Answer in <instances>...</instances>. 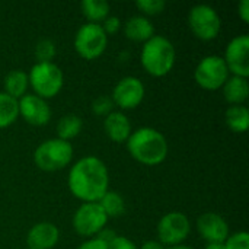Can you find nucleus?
Masks as SVG:
<instances>
[{
	"mask_svg": "<svg viewBox=\"0 0 249 249\" xmlns=\"http://www.w3.org/2000/svg\"><path fill=\"white\" fill-rule=\"evenodd\" d=\"M4 93L15 98L16 101L26 95V89L29 86L28 73L23 70H10L4 77Z\"/></svg>",
	"mask_w": 249,
	"mask_h": 249,
	"instance_id": "19",
	"label": "nucleus"
},
{
	"mask_svg": "<svg viewBox=\"0 0 249 249\" xmlns=\"http://www.w3.org/2000/svg\"><path fill=\"white\" fill-rule=\"evenodd\" d=\"M29 85L36 96L42 99L54 98L60 93L64 83L61 69L55 63H36L28 74Z\"/></svg>",
	"mask_w": 249,
	"mask_h": 249,
	"instance_id": "5",
	"label": "nucleus"
},
{
	"mask_svg": "<svg viewBox=\"0 0 249 249\" xmlns=\"http://www.w3.org/2000/svg\"><path fill=\"white\" fill-rule=\"evenodd\" d=\"M19 117L18 101L4 92H0V128L12 125Z\"/></svg>",
	"mask_w": 249,
	"mask_h": 249,
	"instance_id": "23",
	"label": "nucleus"
},
{
	"mask_svg": "<svg viewBox=\"0 0 249 249\" xmlns=\"http://www.w3.org/2000/svg\"><path fill=\"white\" fill-rule=\"evenodd\" d=\"M136 6L139 7L140 12H143L144 15L149 16H155L163 12L166 3L163 0H139L136 3Z\"/></svg>",
	"mask_w": 249,
	"mask_h": 249,
	"instance_id": "27",
	"label": "nucleus"
},
{
	"mask_svg": "<svg viewBox=\"0 0 249 249\" xmlns=\"http://www.w3.org/2000/svg\"><path fill=\"white\" fill-rule=\"evenodd\" d=\"M139 249H165L159 241H146Z\"/></svg>",
	"mask_w": 249,
	"mask_h": 249,
	"instance_id": "34",
	"label": "nucleus"
},
{
	"mask_svg": "<svg viewBox=\"0 0 249 249\" xmlns=\"http://www.w3.org/2000/svg\"><path fill=\"white\" fill-rule=\"evenodd\" d=\"M204 249H225V242H213V244H207Z\"/></svg>",
	"mask_w": 249,
	"mask_h": 249,
	"instance_id": "35",
	"label": "nucleus"
},
{
	"mask_svg": "<svg viewBox=\"0 0 249 249\" xmlns=\"http://www.w3.org/2000/svg\"><path fill=\"white\" fill-rule=\"evenodd\" d=\"M77 249H108V245L98 238H92V239L83 242Z\"/></svg>",
	"mask_w": 249,
	"mask_h": 249,
	"instance_id": "31",
	"label": "nucleus"
},
{
	"mask_svg": "<svg viewBox=\"0 0 249 249\" xmlns=\"http://www.w3.org/2000/svg\"><path fill=\"white\" fill-rule=\"evenodd\" d=\"M82 127H83V123L80 117L74 114H67L63 118H60L57 123V134H58L57 139L69 142L74 139L76 136H79V133L82 131Z\"/></svg>",
	"mask_w": 249,
	"mask_h": 249,
	"instance_id": "22",
	"label": "nucleus"
},
{
	"mask_svg": "<svg viewBox=\"0 0 249 249\" xmlns=\"http://www.w3.org/2000/svg\"><path fill=\"white\" fill-rule=\"evenodd\" d=\"M249 36L248 35H239L235 36L226 47L225 51V63L228 66L229 73H233V76L239 77H248L249 76Z\"/></svg>",
	"mask_w": 249,
	"mask_h": 249,
	"instance_id": "12",
	"label": "nucleus"
},
{
	"mask_svg": "<svg viewBox=\"0 0 249 249\" xmlns=\"http://www.w3.org/2000/svg\"><path fill=\"white\" fill-rule=\"evenodd\" d=\"M168 249H193L191 247H187V245H175V247H169Z\"/></svg>",
	"mask_w": 249,
	"mask_h": 249,
	"instance_id": "36",
	"label": "nucleus"
},
{
	"mask_svg": "<svg viewBox=\"0 0 249 249\" xmlns=\"http://www.w3.org/2000/svg\"><path fill=\"white\" fill-rule=\"evenodd\" d=\"M125 143L131 158L146 166L160 165L168 156V140L152 127H142L133 131Z\"/></svg>",
	"mask_w": 249,
	"mask_h": 249,
	"instance_id": "2",
	"label": "nucleus"
},
{
	"mask_svg": "<svg viewBox=\"0 0 249 249\" xmlns=\"http://www.w3.org/2000/svg\"><path fill=\"white\" fill-rule=\"evenodd\" d=\"M80 9L89 23H99L109 16L111 7L105 0H83L80 3Z\"/></svg>",
	"mask_w": 249,
	"mask_h": 249,
	"instance_id": "21",
	"label": "nucleus"
},
{
	"mask_svg": "<svg viewBox=\"0 0 249 249\" xmlns=\"http://www.w3.org/2000/svg\"><path fill=\"white\" fill-rule=\"evenodd\" d=\"M225 249H249V235L244 231L229 235L225 241Z\"/></svg>",
	"mask_w": 249,
	"mask_h": 249,
	"instance_id": "28",
	"label": "nucleus"
},
{
	"mask_svg": "<svg viewBox=\"0 0 249 249\" xmlns=\"http://www.w3.org/2000/svg\"><path fill=\"white\" fill-rule=\"evenodd\" d=\"M19 107V115L25 120V123L41 127L45 125L51 118V109L45 99L36 96V95H25L18 101Z\"/></svg>",
	"mask_w": 249,
	"mask_h": 249,
	"instance_id": "13",
	"label": "nucleus"
},
{
	"mask_svg": "<svg viewBox=\"0 0 249 249\" xmlns=\"http://www.w3.org/2000/svg\"><path fill=\"white\" fill-rule=\"evenodd\" d=\"M175 57L177 53L174 44L162 35H153L149 41L144 42L140 61L150 76L162 77L172 70Z\"/></svg>",
	"mask_w": 249,
	"mask_h": 249,
	"instance_id": "3",
	"label": "nucleus"
},
{
	"mask_svg": "<svg viewBox=\"0 0 249 249\" xmlns=\"http://www.w3.org/2000/svg\"><path fill=\"white\" fill-rule=\"evenodd\" d=\"M104 130L109 140L114 143H124L131 136V124L130 120L123 112H111L105 117L104 121Z\"/></svg>",
	"mask_w": 249,
	"mask_h": 249,
	"instance_id": "16",
	"label": "nucleus"
},
{
	"mask_svg": "<svg viewBox=\"0 0 249 249\" xmlns=\"http://www.w3.org/2000/svg\"><path fill=\"white\" fill-rule=\"evenodd\" d=\"M108 216L99 203H83L73 216L74 231L85 238H93L105 229Z\"/></svg>",
	"mask_w": 249,
	"mask_h": 249,
	"instance_id": "9",
	"label": "nucleus"
},
{
	"mask_svg": "<svg viewBox=\"0 0 249 249\" xmlns=\"http://www.w3.org/2000/svg\"><path fill=\"white\" fill-rule=\"evenodd\" d=\"M156 229H158L159 242L162 245L175 247V245H181L187 239L191 225L185 214L179 212H172L165 214L159 220Z\"/></svg>",
	"mask_w": 249,
	"mask_h": 249,
	"instance_id": "10",
	"label": "nucleus"
},
{
	"mask_svg": "<svg viewBox=\"0 0 249 249\" xmlns=\"http://www.w3.org/2000/svg\"><path fill=\"white\" fill-rule=\"evenodd\" d=\"M194 79L200 88L207 90H216L223 88V85L229 79V70L223 57L219 55L204 57L196 67Z\"/></svg>",
	"mask_w": 249,
	"mask_h": 249,
	"instance_id": "7",
	"label": "nucleus"
},
{
	"mask_svg": "<svg viewBox=\"0 0 249 249\" xmlns=\"http://www.w3.org/2000/svg\"><path fill=\"white\" fill-rule=\"evenodd\" d=\"M55 44L51 39H41L35 47V57L38 63H51L55 57Z\"/></svg>",
	"mask_w": 249,
	"mask_h": 249,
	"instance_id": "25",
	"label": "nucleus"
},
{
	"mask_svg": "<svg viewBox=\"0 0 249 249\" xmlns=\"http://www.w3.org/2000/svg\"><path fill=\"white\" fill-rule=\"evenodd\" d=\"M115 232L112 231V229H104V231H101L98 235H96V238L98 239H101L102 242H105L107 245H109L114 239H115Z\"/></svg>",
	"mask_w": 249,
	"mask_h": 249,
	"instance_id": "32",
	"label": "nucleus"
},
{
	"mask_svg": "<svg viewBox=\"0 0 249 249\" xmlns=\"http://www.w3.org/2000/svg\"><path fill=\"white\" fill-rule=\"evenodd\" d=\"M188 25L193 34L203 41L214 39L222 28L219 13L209 4H197L190 10Z\"/></svg>",
	"mask_w": 249,
	"mask_h": 249,
	"instance_id": "8",
	"label": "nucleus"
},
{
	"mask_svg": "<svg viewBox=\"0 0 249 249\" xmlns=\"http://www.w3.org/2000/svg\"><path fill=\"white\" fill-rule=\"evenodd\" d=\"M102 29L105 32V35H115L120 28H121V20L117 16H108L104 22H102Z\"/></svg>",
	"mask_w": 249,
	"mask_h": 249,
	"instance_id": "29",
	"label": "nucleus"
},
{
	"mask_svg": "<svg viewBox=\"0 0 249 249\" xmlns=\"http://www.w3.org/2000/svg\"><path fill=\"white\" fill-rule=\"evenodd\" d=\"M225 120L233 133H245L249 128V109L245 105H231L226 109Z\"/></svg>",
	"mask_w": 249,
	"mask_h": 249,
	"instance_id": "20",
	"label": "nucleus"
},
{
	"mask_svg": "<svg viewBox=\"0 0 249 249\" xmlns=\"http://www.w3.org/2000/svg\"><path fill=\"white\" fill-rule=\"evenodd\" d=\"M107 44L108 36L99 23L82 25L74 36V48L85 60H95L101 57L107 48Z\"/></svg>",
	"mask_w": 249,
	"mask_h": 249,
	"instance_id": "6",
	"label": "nucleus"
},
{
	"mask_svg": "<svg viewBox=\"0 0 249 249\" xmlns=\"http://www.w3.org/2000/svg\"><path fill=\"white\" fill-rule=\"evenodd\" d=\"M69 190L83 203H99L109 187L107 165L96 156L79 159L69 172Z\"/></svg>",
	"mask_w": 249,
	"mask_h": 249,
	"instance_id": "1",
	"label": "nucleus"
},
{
	"mask_svg": "<svg viewBox=\"0 0 249 249\" xmlns=\"http://www.w3.org/2000/svg\"><path fill=\"white\" fill-rule=\"evenodd\" d=\"M73 146L70 142H64L60 139H50L42 142L34 152L35 165L45 172L60 171L73 159Z\"/></svg>",
	"mask_w": 249,
	"mask_h": 249,
	"instance_id": "4",
	"label": "nucleus"
},
{
	"mask_svg": "<svg viewBox=\"0 0 249 249\" xmlns=\"http://www.w3.org/2000/svg\"><path fill=\"white\" fill-rule=\"evenodd\" d=\"M124 34L128 39L136 42H146L155 35L152 22L144 16H133L124 25Z\"/></svg>",
	"mask_w": 249,
	"mask_h": 249,
	"instance_id": "17",
	"label": "nucleus"
},
{
	"mask_svg": "<svg viewBox=\"0 0 249 249\" xmlns=\"http://www.w3.org/2000/svg\"><path fill=\"white\" fill-rule=\"evenodd\" d=\"M108 249H139L133 241L124 236H115V239L108 245Z\"/></svg>",
	"mask_w": 249,
	"mask_h": 249,
	"instance_id": "30",
	"label": "nucleus"
},
{
	"mask_svg": "<svg viewBox=\"0 0 249 249\" xmlns=\"http://www.w3.org/2000/svg\"><path fill=\"white\" fill-rule=\"evenodd\" d=\"M112 108H114V102L109 96L107 95H102V96H98L93 102H92V112L96 115V117H107L112 112Z\"/></svg>",
	"mask_w": 249,
	"mask_h": 249,
	"instance_id": "26",
	"label": "nucleus"
},
{
	"mask_svg": "<svg viewBox=\"0 0 249 249\" xmlns=\"http://www.w3.org/2000/svg\"><path fill=\"white\" fill-rule=\"evenodd\" d=\"M238 12H239V16L241 19L248 23L249 22V0H242L239 3V7H238Z\"/></svg>",
	"mask_w": 249,
	"mask_h": 249,
	"instance_id": "33",
	"label": "nucleus"
},
{
	"mask_svg": "<svg viewBox=\"0 0 249 249\" xmlns=\"http://www.w3.org/2000/svg\"><path fill=\"white\" fill-rule=\"evenodd\" d=\"M60 238L57 226L48 222L36 223L31 228L26 236V244L29 249H53Z\"/></svg>",
	"mask_w": 249,
	"mask_h": 249,
	"instance_id": "15",
	"label": "nucleus"
},
{
	"mask_svg": "<svg viewBox=\"0 0 249 249\" xmlns=\"http://www.w3.org/2000/svg\"><path fill=\"white\" fill-rule=\"evenodd\" d=\"M197 231L207 244L225 242L229 236V226L226 220L216 213H204L200 216L197 220Z\"/></svg>",
	"mask_w": 249,
	"mask_h": 249,
	"instance_id": "14",
	"label": "nucleus"
},
{
	"mask_svg": "<svg viewBox=\"0 0 249 249\" xmlns=\"http://www.w3.org/2000/svg\"><path fill=\"white\" fill-rule=\"evenodd\" d=\"M111 99L121 109H134L144 99V85L140 79L127 76L115 85Z\"/></svg>",
	"mask_w": 249,
	"mask_h": 249,
	"instance_id": "11",
	"label": "nucleus"
},
{
	"mask_svg": "<svg viewBox=\"0 0 249 249\" xmlns=\"http://www.w3.org/2000/svg\"><path fill=\"white\" fill-rule=\"evenodd\" d=\"M99 204L108 217H118L125 212V201L115 191H107L105 196L99 200Z\"/></svg>",
	"mask_w": 249,
	"mask_h": 249,
	"instance_id": "24",
	"label": "nucleus"
},
{
	"mask_svg": "<svg viewBox=\"0 0 249 249\" xmlns=\"http://www.w3.org/2000/svg\"><path fill=\"white\" fill-rule=\"evenodd\" d=\"M223 96L232 105H242L249 96L248 79L232 76L223 85Z\"/></svg>",
	"mask_w": 249,
	"mask_h": 249,
	"instance_id": "18",
	"label": "nucleus"
}]
</instances>
